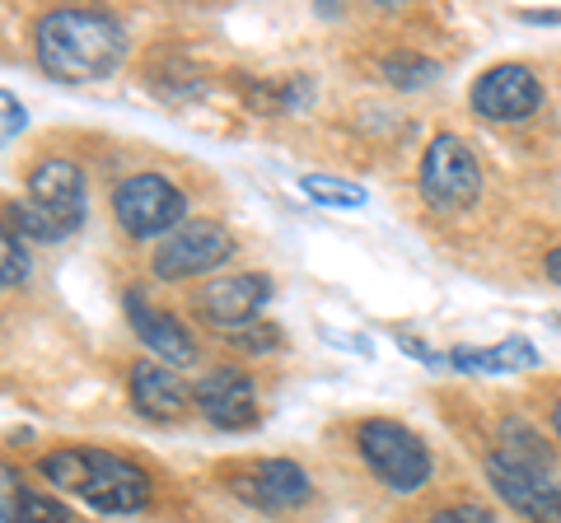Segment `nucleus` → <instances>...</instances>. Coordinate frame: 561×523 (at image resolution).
I'll list each match as a JSON object with an SVG mask.
<instances>
[{
  "instance_id": "f257e3e1",
  "label": "nucleus",
  "mask_w": 561,
  "mask_h": 523,
  "mask_svg": "<svg viewBox=\"0 0 561 523\" xmlns=\"http://www.w3.org/2000/svg\"><path fill=\"white\" fill-rule=\"evenodd\" d=\"M33 57L47 80L94 84L127 57V28L103 10H51L33 24Z\"/></svg>"
},
{
  "instance_id": "f03ea898",
  "label": "nucleus",
  "mask_w": 561,
  "mask_h": 523,
  "mask_svg": "<svg viewBox=\"0 0 561 523\" xmlns=\"http://www.w3.org/2000/svg\"><path fill=\"white\" fill-rule=\"evenodd\" d=\"M38 473L57 491L80 496L99 514H136L154 496V481L140 463L117 458L108 449H57L38 458Z\"/></svg>"
},
{
  "instance_id": "7ed1b4c3",
  "label": "nucleus",
  "mask_w": 561,
  "mask_h": 523,
  "mask_svg": "<svg viewBox=\"0 0 561 523\" xmlns=\"http://www.w3.org/2000/svg\"><path fill=\"white\" fill-rule=\"evenodd\" d=\"M84 224V173L70 160H43L28 173L24 201H10V230L20 239L61 243Z\"/></svg>"
},
{
  "instance_id": "20e7f679",
  "label": "nucleus",
  "mask_w": 561,
  "mask_h": 523,
  "mask_svg": "<svg viewBox=\"0 0 561 523\" xmlns=\"http://www.w3.org/2000/svg\"><path fill=\"white\" fill-rule=\"evenodd\" d=\"M356 444H360V458L370 463V473L389 486V491L412 496L431 481V467H435L431 449L421 444V434H412L408 426L375 416V421H365L356 430Z\"/></svg>"
},
{
  "instance_id": "39448f33",
  "label": "nucleus",
  "mask_w": 561,
  "mask_h": 523,
  "mask_svg": "<svg viewBox=\"0 0 561 523\" xmlns=\"http://www.w3.org/2000/svg\"><path fill=\"white\" fill-rule=\"evenodd\" d=\"M482 191V164L463 136L440 131L421 154V201L431 211H463Z\"/></svg>"
},
{
  "instance_id": "423d86ee",
  "label": "nucleus",
  "mask_w": 561,
  "mask_h": 523,
  "mask_svg": "<svg viewBox=\"0 0 561 523\" xmlns=\"http://www.w3.org/2000/svg\"><path fill=\"white\" fill-rule=\"evenodd\" d=\"M187 197L160 173H136V178L117 183L113 191V216L131 239H154V234H173L183 224Z\"/></svg>"
},
{
  "instance_id": "0eeeda50",
  "label": "nucleus",
  "mask_w": 561,
  "mask_h": 523,
  "mask_svg": "<svg viewBox=\"0 0 561 523\" xmlns=\"http://www.w3.org/2000/svg\"><path fill=\"white\" fill-rule=\"evenodd\" d=\"M486 481H491V491L529 523H561V481L552 477V467H524L491 449Z\"/></svg>"
},
{
  "instance_id": "6e6552de",
  "label": "nucleus",
  "mask_w": 561,
  "mask_h": 523,
  "mask_svg": "<svg viewBox=\"0 0 561 523\" xmlns=\"http://www.w3.org/2000/svg\"><path fill=\"white\" fill-rule=\"evenodd\" d=\"M230 257H234V239L225 224L192 220V224H179V230L154 248V276H160V281H187V276H202Z\"/></svg>"
},
{
  "instance_id": "1a4fd4ad",
  "label": "nucleus",
  "mask_w": 561,
  "mask_h": 523,
  "mask_svg": "<svg viewBox=\"0 0 561 523\" xmlns=\"http://www.w3.org/2000/svg\"><path fill=\"white\" fill-rule=\"evenodd\" d=\"M225 481H230V491L243 504L267 510V514L300 510V504H309V496H313V481L305 477V467L290 463V458H257L249 467H239V473H230Z\"/></svg>"
},
{
  "instance_id": "9d476101",
  "label": "nucleus",
  "mask_w": 561,
  "mask_h": 523,
  "mask_svg": "<svg viewBox=\"0 0 561 523\" xmlns=\"http://www.w3.org/2000/svg\"><path fill=\"white\" fill-rule=\"evenodd\" d=\"M538 103H542V84L534 80L529 66H519V61L491 66V71H482L478 84H472V113L486 121H524L538 113Z\"/></svg>"
},
{
  "instance_id": "9b49d317",
  "label": "nucleus",
  "mask_w": 561,
  "mask_h": 523,
  "mask_svg": "<svg viewBox=\"0 0 561 523\" xmlns=\"http://www.w3.org/2000/svg\"><path fill=\"white\" fill-rule=\"evenodd\" d=\"M262 304H272V281L262 271H243V276H220L197 294V313L210 327L225 333H243L257 323Z\"/></svg>"
},
{
  "instance_id": "f8f14e48",
  "label": "nucleus",
  "mask_w": 561,
  "mask_h": 523,
  "mask_svg": "<svg viewBox=\"0 0 561 523\" xmlns=\"http://www.w3.org/2000/svg\"><path fill=\"white\" fill-rule=\"evenodd\" d=\"M197 407L210 426L220 430H249L257 421V388L234 364H216L197 379Z\"/></svg>"
},
{
  "instance_id": "ddd939ff",
  "label": "nucleus",
  "mask_w": 561,
  "mask_h": 523,
  "mask_svg": "<svg viewBox=\"0 0 561 523\" xmlns=\"http://www.w3.org/2000/svg\"><path fill=\"white\" fill-rule=\"evenodd\" d=\"M127 393L146 421H179L187 403L197 397V388H187V379H179V370L164 360H136L127 374Z\"/></svg>"
},
{
  "instance_id": "4468645a",
  "label": "nucleus",
  "mask_w": 561,
  "mask_h": 523,
  "mask_svg": "<svg viewBox=\"0 0 561 523\" xmlns=\"http://www.w3.org/2000/svg\"><path fill=\"white\" fill-rule=\"evenodd\" d=\"M122 304H127L131 333L146 341L164 364H173V370H183V364H197V341H192V333H187L179 318H173V313H160V309L146 300V294H136V290Z\"/></svg>"
},
{
  "instance_id": "2eb2a0df",
  "label": "nucleus",
  "mask_w": 561,
  "mask_h": 523,
  "mask_svg": "<svg viewBox=\"0 0 561 523\" xmlns=\"http://www.w3.org/2000/svg\"><path fill=\"white\" fill-rule=\"evenodd\" d=\"M0 519L5 523H76V514H70L57 496L28 491L14 467L0 473Z\"/></svg>"
},
{
  "instance_id": "dca6fc26",
  "label": "nucleus",
  "mask_w": 561,
  "mask_h": 523,
  "mask_svg": "<svg viewBox=\"0 0 561 523\" xmlns=\"http://www.w3.org/2000/svg\"><path fill=\"white\" fill-rule=\"evenodd\" d=\"M454 370H463V374H515V370H538L542 356L534 351V341H524V337H505L496 346H482V351H454L449 356Z\"/></svg>"
},
{
  "instance_id": "f3484780",
  "label": "nucleus",
  "mask_w": 561,
  "mask_h": 523,
  "mask_svg": "<svg viewBox=\"0 0 561 523\" xmlns=\"http://www.w3.org/2000/svg\"><path fill=\"white\" fill-rule=\"evenodd\" d=\"M379 71L393 90H426V84L440 80V61L416 57V51H389V57L379 61Z\"/></svg>"
},
{
  "instance_id": "a211bd4d",
  "label": "nucleus",
  "mask_w": 561,
  "mask_h": 523,
  "mask_svg": "<svg viewBox=\"0 0 561 523\" xmlns=\"http://www.w3.org/2000/svg\"><path fill=\"white\" fill-rule=\"evenodd\" d=\"M300 187L309 191V201L337 206V211H356V206H365V187L346 183V178H332V173H305Z\"/></svg>"
},
{
  "instance_id": "6ab92c4d",
  "label": "nucleus",
  "mask_w": 561,
  "mask_h": 523,
  "mask_svg": "<svg viewBox=\"0 0 561 523\" xmlns=\"http://www.w3.org/2000/svg\"><path fill=\"white\" fill-rule=\"evenodd\" d=\"M28 281V253H24V243L14 230L0 234V286L14 290V286H24Z\"/></svg>"
},
{
  "instance_id": "aec40b11",
  "label": "nucleus",
  "mask_w": 561,
  "mask_h": 523,
  "mask_svg": "<svg viewBox=\"0 0 561 523\" xmlns=\"http://www.w3.org/2000/svg\"><path fill=\"white\" fill-rule=\"evenodd\" d=\"M280 341H286V333H280L276 323H253V327H243V333H230L234 351H249V356H267Z\"/></svg>"
},
{
  "instance_id": "412c9836",
  "label": "nucleus",
  "mask_w": 561,
  "mask_h": 523,
  "mask_svg": "<svg viewBox=\"0 0 561 523\" xmlns=\"http://www.w3.org/2000/svg\"><path fill=\"white\" fill-rule=\"evenodd\" d=\"M426 523H496V514L486 510V504H449V510H440V514H431Z\"/></svg>"
},
{
  "instance_id": "4be33fe9",
  "label": "nucleus",
  "mask_w": 561,
  "mask_h": 523,
  "mask_svg": "<svg viewBox=\"0 0 561 523\" xmlns=\"http://www.w3.org/2000/svg\"><path fill=\"white\" fill-rule=\"evenodd\" d=\"M0 108H5V141H14V136L24 131V121H28V113L20 108V98H14L10 90L0 94Z\"/></svg>"
},
{
  "instance_id": "5701e85b",
  "label": "nucleus",
  "mask_w": 561,
  "mask_h": 523,
  "mask_svg": "<svg viewBox=\"0 0 561 523\" xmlns=\"http://www.w3.org/2000/svg\"><path fill=\"white\" fill-rule=\"evenodd\" d=\"M398 346H402V351H408V356H416L421 364H440V356H435V351H426V346H421L416 337H398Z\"/></svg>"
},
{
  "instance_id": "b1692460",
  "label": "nucleus",
  "mask_w": 561,
  "mask_h": 523,
  "mask_svg": "<svg viewBox=\"0 0 561 523\" xmlns=\"http://www.w3.org/2000/svg\"><path fill=\"white\" fill-rule=\"evenodd\" d=\"M519 20H524V24H534V28H542V24H561V10H524Z\"/></svg>"
},
{
  "instance_id": "393cba45",
  "label": "nucleus",
  "mask_w": 561,
  "mask_h": 523,
  "mask_svg": "<svg viewBox=\"0 0 561 523\" xmlns=\"http://www.w3.org/2000/svg\"><path fill=\"white\" fill-rule=\"evenodd\" d=\"M542 271H548V281H552V286H561V248H552V253H548V262H542Z\"/></svg>"
},
{
  "instance_id": "a878e982",
  "label": "nucleus",
  "mask_w": 561,
  "mask_h": 523,
  "mask_svg": "<svg viewBox=\"0 0 561 523\" xmlns=\"http://www.w3.org/2000/svg\"><path fill=\"white\" fill-rule=\"evenodd\" d=\"M552 430H557V440H561V403L552 407Z\"/></svg>"
}]
</instances>
